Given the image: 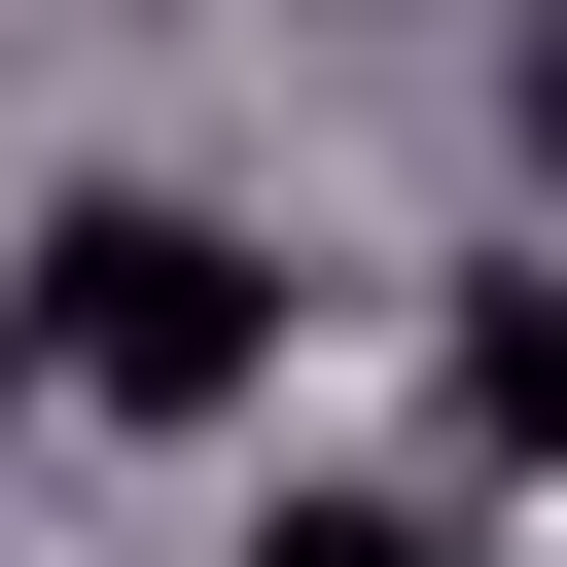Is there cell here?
Wrapping results in <instances>:
<instances>
[{"label": "cell", "mask_w": 567, "mask_h": 567, "mask_svg": "<svg viewBox=\"0 0 567 567\" xmlns=\"http://www.w3.org/2000/svg\"><path fill=\"white\" fill-rule=\"evenodd\" d=\"M35 354H71L106 425H248L284 248H248V213H177V177H106V213H35Z\"/></svg>", "instance_id": "1"}, {"label": "cell", "mask_w": 567, "mask_h": 567, "mask_svg": "<svg viewBox=\"0 0 567 567\" xmlns=\"http://www.w3.org/2000/svg\"><path fill=\"white\" fill-rule=\"evenodd\" d=\"M248 567H461V496H284Z\"/></svg>", "instance_id": "3"}, {"label": "cell", "mask_w": 567, "mask_h": 567, "mask_svg": "<svg viewBox=\"0 0 567 567\" xmlns=\"http://www.w3.org/2000/svg\"><path fill=\"white\" fill-rule=\"evenodd\" d=\"M425 425H461V461H567V284H461V354H425Z\"/></svg>", "instance_id": "2"}]
</instances>
